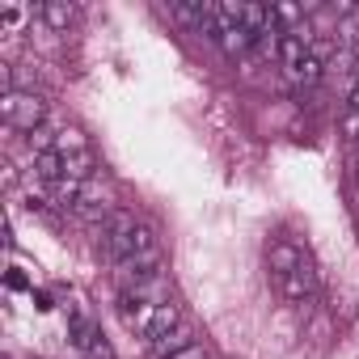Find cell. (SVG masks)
I'll use <instances>...</instances> for the list:
<instances>
[{"label": "cell", "mask_w": 359, "mask_h": 359, "mask_svg": "<svg viewBox=\"0 0 359 359\" xmlns=\"http://www.w3.org/2000/svg\"><path fill=\"white\" fill-rule=\"evenodd\" d=\"M187 317H182V309H177L173 300H165V304H156V313H152V321H148V342H156V338H165L169 330H177V325H182Z\"/></svg>", "instance_id": "obj_7"}, {"label": "cell", "mask_w": 359, "mask_h": 359, "mask_svg": "<svg viewBox=\"0 0 359 359\" xmlns=\"http://www.w3.org/2000/svg\"><path fill=\"white\" fill-rule=\"evenodd\" d=\"M89 359H114L110 342H106V338H97V342H93V351H89Z\"/></svg>", "instance_id": "obj_17"}, {"label": "cell", "mask_w": 359, "mask_h": 359, "mask_svg": "<svg viewBox=\"0 0 359 359\" xmlns=\"http://www.w3.org/2000/svg\"><path fill=\"white\" fill-rule=\"evenodd\" d=\"M5 287H9V292H34L22 266H9V271H5Z\"/></svg>", "instance_id": "obj_13"}, {"label": "cell", "mask_w": 359, "mask_h": 359, "mask_svg": "<svg viewBox=\"0 0 359 359\" xmlns=\"http://www.w3.org/2000/svg\"><path fill=\"white\" fill-rule=\"evenodd\" d=\"M18 22H22L18 5H0V30H18Z\"/></svg>", "instance_id": "obj_14"}, {"label": "cell", "mask_w": 359, "mask_h": 359, "mask_svg": "<svg viewBox=\"0 0 359 359\" xmlns=\"http://www.w3.org/2000/svg\"><path fill=\"white\" fill-rule=\"evenodd\" d=\"M39 18L47 22V30L68 34L72 22H76V5H68V0H43V5H39Z\"/></svg>", "instance_id": "obj_6"}, {"label": "cell", "mask_w": 359, "mask_h": 359, "mask_svg": "<svg viewBox=\"0 0 359 359\" xmlns=\"http://www.w3.org/2000/svg\"><path fill=\"white\" fill-rule=\"evenodd\" d=\"M355 81H359V51H355Z\"/></svg>", "instance_id": "obj_21"}, {"label": "cell", "mask_w": 359, "mask_h": 359, "mask_svg": "<svg viewBox=\"0 0 359 359\" xmlns=\"http://www.w3.org/2000/svg\"><path fill=\"white\" fill-rule=\"evenodd\" d=\"M68 338H72V346L76 351H93V342L102 338V330H97V321L93 317H85V313H72V321H68Z\"/></svg>", "instance_id": "obj_8"}, {"label": "cell", "mask_w": 359, "mask_h": 359, "mask_svg": "<svg viewBox=\"0 0 359 359\" xmlns=\"http://www.w3.org/2000/svg\"><path fill=\"white\" fill-rule=\"evenodd\" d=\"M346 102H351V110H359V81L351 85V97H346Z\"/></svg>", "instance_id": "obj_19"}, {"label": "cell", "mask_w": 359, "mask_h": 359, "mask_svg": "<svg viewBox=\"0 0 359 359\" xmlns=\"http://www.w3.org/2000/svg\"><path fill=\"white\" fill-rule=\"evenodd\" d=\"M304 262V250L296 245V241H287V237H279V241H271L266 245V266L275 271V279H283V275H292L296 266Z\"/></svg>", "instance_id": "obj_4"}, {"label": "cell", "mask_w": 359, "mask_h": 359, "mask_svg": "<svg viewBox=\"0 0 359 359\" xmlns=\"http://www.w3.org/2000/svg\"><path fill=\"white\" fill-rule=\"evenodd\" d=\"M51 152H60V156L89 152V135H85L81 127H60V131H55V148H51Z\"/></svg>", "instance_id": "obj_10"}, {"label": "cell", "mask_w": 359, "mask_h": 359, "mask_svg": "<svg viewBox=\"0 0 359 359\" xmlns=\"http://www.w3.org/2000/svg\"><path fill=\"white\" fill-rule=\"evenodd\" d=\"M317 287H321V279H317V266L304 258L292 275H283L279 279V292H283V300L287 304H309L313 296H317Z\"/></svg>", "instance_id": "obj_3"}, {"label": "cell", "mask_w": 359, "mask_h": 359, "mask_svg": "<svg viewBox=\"0 0 359 359\" xmlns=\"http://www.w3.org/2000/svg\"><path fill=\"white\" fill-rule=\"evenodd\" d=\"M216 39H220V47H224L229 60H245V55L254 51V34L245 30V22L224 18L220 9H216Z\"/></svg>", "instance_id": "obj_2"}, {"label": "cell", "mask_w": 359, "mask_h": 359, "mask_svg": "<svg viewBox=\"0 0 359 359\" xmlns=\"http://www.w3.org/2000/svg\"><path fill=\"white\" fill-rule=\"evenodd\" d=\"M342 135L359 144V110H346V114H342Z\"/></svg>", "instance_id": "obj_15"}, {"label": "cell", "mask_w": 359, "mask_h": 359, "mask_svg": "<svg viewBox=\"0 0 359 359\" xmlns=\"http://www.w3.org/2000/svg\"><path fill=\"white\" fill-rule=\"evenodd\" d=\"M275 60H279V64H283V72H287V68H296V64H304V60H309V43H304L300 34H283V39H279V55H275Z\"/></svg>", "instance_id": "obj_9"}, {"label": "cell", "mask_w": 359, "mask_h": 359, "mask_svg": "<svg viewBox=\"0 0 359 359\" xmlns=\"http://www.w3.org/2000/svg\"><path fill=\"white\" fill-rule=\"evenodd\" d=\"M351 182H355V191H359V161L351 165Z\"/></svg>", "instance_id": "obj_20"}, {"label": "cell", "mask_w": 359, "mask_h": 359, "mask_svg": "<svg viewBox=\"0 0 359 359\" xmlns=\"http://www.w3.org/2000/svg\"><path fill=\"white\" fill-rule=\"evenodd\" d=\"M30 296H34V309H39V313H51V309H55L47 292H30Z\"/></svg>", "instance_id": "obj_18"}, {"label": "cell", "mask_w": 359, "mask_h": 359, "mask_svg": "<svg viewBox=\"0 0 359 359\" xmlns=\"http://www.w3.org/2000/svg\"><path fill=\"white\" fill-rule=\"evenodd\" d=\"M34 177H39L43 187L68 177V173H64V156H60V152H39V156H34Z\"/></svg>", "instance_id": "obj_11"}, {"label": "cell", "mask_w": 359, "mask_h": 359, "mask_svg": "<svg viewBox=\"0 0 359 359\" xmlns=\"http://www.w3.org/2000/svg\"><path fill=\"white\" fill-rule=\"evenodd\" d=\"M0 118H5L9 131L34 135L39 127H47V102L34 89H9V93H0Z\"/></svg>", "instance_id": "obj_1"}, {"label": "cell", "mask_w": 359, "mask_h": 359, "mask_svg": "<svg viewBox=\"0 0 359 359\" xmlns=\"http://www.w3.org/2000/svg\"><path fill=\"white\" fill-rule=\"evenodd\" d=\"M173 359H212V355H208V346H199V342H195V346H187V351H177Z\"/></svg>", "instance_id": "obj_16"}, {"label": "cell", "mask_w": 359, "mask_h": 359, "mask_svg": "<svg viewBox=\"0 0 359 359\" xmlns=\"http://www.w3.org/2000/svg\"><path fill=\"white\" fill-rule=\"evenodd\" d=\"M187 346H195V330H191V321H182V325H177V330H169L165 338L148 342V351H152L156 359H173L177 351H187Z\"/></svg>", "instance_id": "obj_5"}, {"label": "cell", "mask_w": 359, "mask_h": 359, "mask_svg": "<svg viewBox=\"0 0 359 359\" xmlns=\"http://www.w3.org/2000/svg\"><path fill=\"white\" fill-rule=\"evenodd\" d=\"M283 76H287V81H292V85H304V89H313V85H317V81H321V76H325V64H321V60H313V55H309V60H304V64H296V68H287V72H283Z\"/></svg>", "instance_id": "obj_12"}]
</instances>
